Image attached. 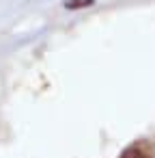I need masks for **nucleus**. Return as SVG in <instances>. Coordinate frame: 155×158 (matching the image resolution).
Wrapping results in <instances>:
<instances>
[{
  "instance_id": "nucleus-1",
  "label": "nucleus",
  "mask_w": 155,
  "mask_h": 158,
  "mask_svg": "<svg viewBox=\"0 0 155 158\" xmlns=\"http://www.w3.org/2000/svg\"><path fill=\"white\" fill-rule=\"evenodd\" d=\"M121 158H155V154H153V149H151L149 143L138 141V143L129 145V147L121 154Z\"/></svg>"
},
{
  "instance_id": "nucleus-2",
  "label": "nucleus",
  "mask_w": 155,
  "mask_h": 158,
  "mask_svg": "<svg viewBox=\"0 0 155 158\" xmlns=\"http://www.w3.org/2000/svg\"><path fill=\"white\" fill-rule=\"evenodd\" d=\"M95 0H67L65 7L67 9H84V7H91Z\"/></svg>"
}]
</instances>
